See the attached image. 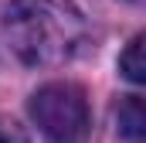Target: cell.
I'll return each mask as SVG.
<instances>
[{
    "mask_svg": "<svg viewBox=\"0 0 146 143\" xmlns=\"http://www.w3.org/2000/svg\"><path fill=\"white\" fill-rule=\"evenodd\" d=\"M0 143H27V136H24V130L14 119H3L0 116Z\"/></svg>",
    "mask_w": 146,
    "mask_h": 143,
    "instance_id": "5b68a950",
    "label": "cell"
},
{
    "mask_svg": "<svg viewBox=\"0 0 146 143\" xmlns=\"http://www.w3.org/2000/svg\"><path fill=\"white\" fill-rule=\"evenodd\" d=\"M31 116L51 143H82L88 136L92 112L85 89L75 82H48L31 96Z\"/></svg>",
    "mask_w": 146,
    "mask_h": 143,
    "instance_id": "7a4b0ae2",
    "label": "cell"
},
{
    "mask_svg": "<svg viewBox=\"0 0 146 143\" xmlns=\"http://www.w3.org/2000/svg\"><path fill=\"white\" fill-rule=\"evenodd\" d=\"M143 130H146V116H143V99L129 96L119 106V133L129 143H143Z\"/></svg>",
    "mask_w": 146,
    "mask_h": 143,
    "instance_id": "3957f363",
    "label": "cell"
},
{
    "mask_svg": "<svg viewBox=\"0 0 146 143\" xmlns=\"http://www.w3.org/2000/svg\"><path fill=\"white\" fill-rule=\"evenodd\" d=\"M3 34L21 61L58 65L78 51L85 21L72 0H7Z\"/></svg>",
    "mask_w": 146,
    "mask_h": 143,
    "instance_id": "6da1fadb",
    "label": "cell"
},
{
    "mask_svg": "<svg viewBox=\"0 0 146 143\" xmlns=\"http://www.w3.org/2000/svg\"><path fill=\"white\" fill-rule=\"evenodd\" d=\"M143 48H146V37L136 34L129 44H126V51L119 55V72L129 78V82H146V58H143Z\"/></svg>",
    "mask_w": 146,
    "mask_h": 143,
    "instance_id": "277c9868",
    "label": "cell"
}]
</instances>
